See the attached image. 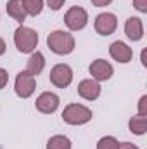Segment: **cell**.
Masks as SVG:
<instances>
[{
	"label": "cell",
	"mask_w": 147,
	"mask_h": 149,
	"mask_svg": "<svg viewBox=\"0 0 147 149\" xmlns=\"http://www.w3.org/2000/svg\"><path fill=\"white\" fill-rule=\"evenodd\" d=\"M74 37L68 31H62V30H55L52 33H49L47 37V47L57 54V56H68L74 50Z\"/></svg>",
	"instance_id": "cell-1"
},
{
	"label": "cell",
	"mask_w": 147,
	"mask_h": 149,
	"mask_svg": "<svg viewBox=\"0 0 147 149\" xmlns=\"http://www.w3.org/2000/svg\"><path fill=\"white\" fill-rule=\"evenodd\" d=\"M14 43H16V49L21 54H31V52H35V49L38 45V33L33 28H28V26L21 24L14 31Z\"/></svg>",
	"instance_id": "cell-2"
},
{
	"label": "cell",
	"mask_w": 147,
	"mask_h": 149,
	"mask_svg": "<svg viewBox=\"0 0 147 149\" xmlns=\"http://www.w3.org/2000/svg\"><path fill=\"white\" fill-rule=\"evenodd\" d=\"M92 109L83 104H68L62 111V121L68 125H85L92 120Z\"/></svg>",
	"instance_id": "cell-3"
},
{
	"label": "cell",
	"mask_w": 147,
	"mask_h": 149,
	"mask_svg": "<svg viewBox=\"0 0 147 149\" xmlns=\"http://www.w3.org/2000/svg\"><path fill=\"white\" fill-rule=\"evenodd\" d=\"M37 88V80L33 74H30L28 71H19L14 81V90L17 94V97L21 99H28L35 94Z\"/></svg>",
	"instance_id": "cell-4"
},
{
	"label": "cell",
	"mask_w": 147,
	"mask_h": 149,
	"mask_svg": "<svg viewBox=\"0 0 147 149\" xmlns=\"http://www.w3.org/2000/svg\"><path fill=\"white\" fill-rule=\"evenodd\" d=\"M64 23L71 31H80L88 24V12L83 7L74 5L64 14Z\"/></svg>",
	"instance_id": "cell-5"
},
{
	"label": "cell",
	"mask_w": 147,
	"mask_h": 149,
	"mask_svg": "<svg viewBox=\"0 0 147 149\" xmlns=\"http://www.w3.org/2000/svg\"><path fill=\"white\" fill-rule=\"evenodd\" d=\"M49 78H50V83L55 85L57 88H66L73 81V70L69 64H55L50 70Z\"/></svg>",
	"instance_id": "cell-6"
},
{
	"label": "cell",
	"mask_w": 147,
	"mask_h": 149,
	"mask_svg": "<svg viewBox=\"0 0 147 149\" xmlns=\"http://www.w3.org/2000/svg\"><path fill=\"white\" fill-rule=\"evenodd\" d=\"M94 28L99 35L102 37H109L116 31L118 28V19L112 12H102L95 17V23H94Z\"/></svg>",
	"instance_id": "cell-7"
},
{
	"label": "cell",
	"mask_w": 147,
	"mask_h": 149,
	"mask_svg": "<svg viewBox=\"0 0 147 149\" xmlns=\"http://www.w3.org/2000/svg\"><path fill=\"white\" fill-rule=\"evenodd\" d=\"M59 95L54 92H42L35 101V108L43 114H52L59 108Z\"/></svg>",
	"instance_id": "cell-8"
},
{
	"label": "cell",
	"mask_w": 147,
	"mask_h": 149,
	"mask_svg": "<svg viewBox=\"0 0 147 149\" xmlns=\"http://www.w3.org/2000/svg\"><path fill=\"white\" fill-rule=\"evenodd\" d=\"M101 92H102V87L94 78H87V80H81L78 83V95L83 97L85 101H95V99H99Z\"/></svg>",
	"instance_id": "cell-9"
},
{
	"label": "cell",
	"mask_w": 147,
	"mask_h": 149,
	"mask_svg": "<svg viewBox=\"0 0 147 149\" xmlns=\"http://www.w3.org/2000/svg\"><path fill=\"white\" fill-rule=\"evenodd\" d=\"M88 71H90L92 78L95 81H106L114 73L112 66H111L106 59H95V61H92V64L88 66Z\"/></svg>",
	"instance_id": "cell-10"
},
{
	"label": "cell",
	"mask_w": 147,
	"mask_h": 149,
	"mask_svg": "<svg viewBox=\"0 0 147 149\" xmlns=\"http://www.w3.org/2000/svg\"><path fill=\"white\" fill-rule=\"evenodd\" d=\"M109 54H111V57H112L114 61H118V63H121V64L130 63L132 57H133L132 47H128V45H126L125 42H121V40H116V42L111 43Z\"/></svg>",
	"instance_id": "cell-11"
},
{
	"label": "cell",
	"mask_w": 147,
	"mask_h": 149,
	"mask_svg": "<svg viewBox=\"0 0 147 149\" xmlns=\"http://www.w3.org/2000/svg\"><path fill=\"white\" fill-rule=\"evenodd\" d=\"M125 35L130 38L132 42H139L144 37V24H142V19L140 17H128L126 23H125Z\"/></svg>",
	"instance_id": "cell-12"
},
{
	"label": "cell",
	"mask_w": 147,
	"mask_h": 149,
	"mask_svg": "<svg viewBox=\"0 0 147 149\" xmlns=\"http://www.w3.org/2000/svg\"><path fill=\"white\" fill-rule=\"evenodd\" d=\"M7 14L17 21L19 24H23L26 21V10H24V5H23V0H9L7 2Z\"/></svg>",
	"instance_id": "cell-13"
},
{
	"label": "cell",
	"mask_w": 147,
	"mask_h": 149,
	"mask_svg": "<svg viewBox=\"0 0 147 149\" xmlns=\"http://www.w3.org/2000/svg\"><path fill=\"white\" fill-rule=\"evenodd\" d=\"M43 68H45V57H43V54L42 52H31V56H30V59H28V63H26V71L30 74H33V76H38V74L43 71Z\"/></svg>",
	"instance_id": "cell-14"
},
{
	"label": "cell",
	"mask_w": 147,
	"mask_h": 149,
	"mask_svg": "<svg viewBox=\"0 0 147 149\" xmlns=\"http://www.w3.org/2000/svg\"><path fill=\"white\" fill-rule=\"evenodd\" d=\"M128 128L135 135H144L147 132V116H140V114L132 116L128 121Z\"/></svg>",
	"instance_id": "cell-15"
},
{
	"label": "cell",
	"mask_w": 147,
	"mask_h": 149,
	"mask_svg": "<svg viewBox=\"0 0 147 149\" xmlns=\"http://www.w3.org/2000/svg\"><path fill=\"white\" fill-rule=\"evenodd\" d=\"M47 149H71V141L66 135H54L49 139Z\"/></svg>",
	"instance_id": "cell-16"
},
{
	"label": "cell",
	"mask_w": 147,
	"mask_h": 149,
	"mask_svg": "<svg viewBox=\"0 0 147 149\" xmlns=\"http://www.w3.org/2000/svg\"><path fill=\"white\" fill-rule=\"evenodd\" d=\"M23 5H24L26 14L33 17H37L43 10V0H23Z\"/></svg>",
	"instance_id": "cell-17"
},
{
	"label": "cell",
	"mask_w": 147,
	"mask_h": 149,
	"mask_svg": "<svg viewBox=\"0 0 147 149\" xmlns=\"http://www.w3.org/2000/svg\"><path fill=\"white\" fill-rule=\"evenodd\" d=\"M118 144H119V142H118L112 135H106V137H102V139L97 142V149H116Z\"/></svg>",
	"instance_id": "cell-18"
},
{
	"label": "cell",
	"mask_w": 147,
	"mask_h": 149,
	"mask_svg": "<svg viewBox=\"0 0 147 149\" xmlns=\"http://www.w3.org/2000/svg\"><path fill=\"white\" fill-rule=\"evenodd\" d=\"M139 114L147 116V95H142L140 101H139Z\"/></svg>",
	"instance_id": "cell-19"
},
{
	"label": "cell",
	"mask_w": 147,
	"mask_h": 149,
	"mask_svg": "<svg viewBox=\"0 0 147 149\" xmlns=\"http://www.w3.org/2000/svg\"><path fill=\"white\" fill-rule=\"evenodd\" d=\"M133 7L144 14V12H147V0H133Z\"/></svg>",
	"instance_id": "cell-20"
},
{
	"label": "cell",
	"mask_w": 147,
	"mask_h": 149,
	"mask_svg": "<svg viewBox=\"0 0 147 149\" xmlns=\"http://www.w3.org/2000/svg\"><path fill=\"white\" fill-rule=\"evenodd\" d=\"M66 0H47V5L52 9V10H59L62 5H64Z\"/></svg>",
	"instance_id": "cell-21"
},
{
	"label": "cell",
	"mask_w": 147,
	"mask_h": 149,
	"mask_svg": "<svg viewBox=\"0 0 147 149\" xmlns=\"http://www.w3.org/2000/svg\"><path fill=\"white\" fill-rule=\"evenodd\" d=\"M7 81H9V73H7L3 68H0V90H2V88H5Z\"/></svg>",
	"instance_id": "cell-22"
},
{
	"label": "cell",
	"mask_w": 147,
	"mask_h": 149,
	"mask_svg": "<svg viewBox=\"0 0 147 149\" xmlns=\"http://www.w3.org/2000/svg\"><path fill=\"white\" fill-rule=\"evenodd\" d=\"M116 149H139V148L135 144H132V142H119Z\"/></svg>",
	"instance_id": "cell-23"
},
{
	"label": "cell",
	"mask_w": 147,
	"mask_h": 149,
	"mask_svg": "<svg viewBox=\"0 0 147 149\" xmlns=\"http://www.w3.org/2000/svg\"><path fill=\"white\" fill-rule=\"evenodd\" d=\"M112 0H92V3L95 5V7H106V5H109Z\"/></svg>",
	"instance_id": "cell-24"
},
{
	"label": "cell",
	"mask_w": 147,
	"mask_h": 149,
	"mask_svg": "<svg viewBox=\"0 0 147 149\" xmlns=\"http://www.w3.org/2000/svg\"><path fill=\"white\" fill-rule=\"evenodd\" d=\"M5 50H7V45H5V40L0 37V56H3L5 54Z\"/></svg>",
	"instance_id": "cell-25"
}]
</instances>
